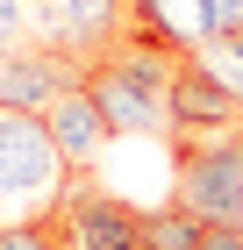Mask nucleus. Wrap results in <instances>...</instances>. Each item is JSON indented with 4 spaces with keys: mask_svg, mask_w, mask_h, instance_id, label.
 I'll return each mask as SVG.
<instances>
[{
    "mask_svg": "<svg viewBox=\"0 0 243 250\" xmlns=\"http://www.w3.org/2000/svg\"><path fill=\"white\" fill-rule=\"evenodd\" d=\"M179 58L186 50H172L129 21L122 36L86 64V93L100 100V115H108L114 136H136V143H172V79H179Z\"/></svg>",
    "mask_w": 243,
    "mask_h": 250,
    "instance_id": "nucleus-1",
    "label": "nucleus"
},
{
    "mask_svg": "<svg viewBox=\"0 0 243 250\" xmlns=\"http://www.w3.org/2000/svg\"><path fill=\"white\" fill-rule=\"evenodd\" d=\"M65 157L50 143V122L22 115V107H0V222H36L57 208L65 193Z\"/></svg>",
    "mask_w": 243,
    "mask_h": 250,
    "instance_id": "nucleus-2",
    "label": "nucleus"
},
{
    "mask_svg": "<svg viewBox=\"0 0 243 250\" xmlns=\"http://www.w3.org/2000/svg\"><path fill=\"white\" fill-rule=\"evenodd\" d=\"M172 200L207 229H243V129L172 143Z\"/></svg>",
    "mask_w": 243,
    "mask_h": 250,
    "instance_id": "nucleus-3",
    "label": "nucleus"
},
{
    "mask_svg": "<svg viewBox=\"0 0 243 250\" xmlns=\"http://www.w3.org/2000/svg\"><path fill=\"white\" fill-rule=\"evenodd\" d=\"M50 214H57V229H65V250H136V229H143V208H136L129 193L100 186L93 172L65 179Z\"/></svg>",
    "mask_w": 243,
    "mask_h": 250,
    "instance_id": "nucleus-4",
    "label": "nucleus"
},
{
    "mask_svg": "<svg viewBox=\"0 0 243 250\" xmlns=\"http://www.w3.org/2000/svg\"><path fill=\"white\" fill-rule=\"evenodd\" d=\"M29 7H36V43L65 50L79 72H86V64L136 21L129 0H29Z\"/></svg>",
    "mask_w": 243,
    "mask_h": 250,
    "instance_id": "nucleus-5",
    "label": "nucleus"
},
{
    "mask_svg": "<svg viewBox=\"0 0 243 250\" xmlns=\"http://www.w3.org/2000/svg\"><path fill=\"white\" fill-rule=\"evenodd\" d=\"M79 79H86V72H79L65 50H50V43H22V50L0 58V107L50 115V100L65 93V86H79Z\"/></svg>",
    "mask_w": 243,
    "mask_h": 250,
    "instance_id": "nucleus-6",
    "label": "nucleus"
},
{
    "mask_svg": "<svg viewBox=\"0 0 243 250\" xmlns=\"http://www.w3.org/2000/svg\"><path fill=\"white\" fill-rule=\"evenodd\" d=\"M50 143H57V157H65V172H93L100 157L114 150V129H108V115H100V100L86 93V79H79V86H65V93L50 100Z\"/></svg>",
    "mask_w": 243,
    "mask_h": 250,
    "instance_id": "nucleus-7",
    "label": "nucleus"
},
{
    "mask_svg": "<svg viewBox=\"0 0 243 250\" xmlns=\"http://www.w3.org/2000/svg\"><path fill=\"white\" fill-rule=\"evenodd\" d=\"M222 129H243V107L193 58H179V79H172V143L179 136H222Z\"/></svg>",
    "mask_w": 243,
    "mask_h": 250,
    "instance_id": "nucleus-8",
    "label": "nucleus"
},
{
    "mask_svg": "<svg viewBox=\"0 0 243 250\" xmlns=\"http://www.w3.org/2000/svg\"><path fill=\"white\" fill-rule=\"evenodd\" d=\"M129 15L143 21L157 43H172V50H193L200 36H215V21H207V0H129Z\"/></svg>",
    "mask_w": 243,
    "mask_h": 250,
    "instance_id": "nucleus-9",
    "label": "nucleus"
},
{
    "mask_svg": "<svg viewBox=\"0 0 243 250\" xmlns=\"http://www.w3.org/2000/svg\"><path fill=\"white\" fill-rule=\"evenodd\" d=\"M207 222L186 214L179 200H150L143 208V229H136V250H200Z\"/></svg>",
    "mask_w": 243,
    "mask_h": 250,
    "instance_id": "nucleus-10",
    "label": "nucleus"
},
{
    "mask_svg": "<svg viewBox=\"0 0 243 250\" xmlns=\"http://www.w3.org/2000/svg\"><path fill=\"white\" fill-rule=\"evenodd\" d=\"M186 58L200 64V72L215 79V86H222V93L236 100V107H243V36H229V29H215V36H200V43H193Z\"/></svg>",
    "mask_w": 243,
    "mask_h": 250,
    "instance_id": "nucleus-11",
    "label": "nucleus"
},
{
    "mask_svg": "<svg viewBox=\"0 0 243 250\" xmlns=\"http://www.w3.org/2000/svg\"><path fill=\"white\" fill-rule=\"evenodd\" d=\"M0 250H65V229H57V214H36V222H0Z\"/></svg>",
    "mask_w": 243,
    "mask_h": 250,
    "instance_id": "nucleus-12",
    "label": "nucleus"
},
{
    "mask_svg": "<svg viewBox=\"0 0 243 250\" xmlns=\"http://www.w3.org/2000/svg\"><path fill=\"white\" fill-rule=\"evenodd\" d=\"M36 43V7L29 0H0V50H22Z\"/></svg>",
    "mask_w": 243,
    "mask_h": 250,
    "instance_id": "nucleus-13",
    "label": "nucleus"
},
{
    "mask_svg": "<svg viewBox=\"0 0 243 250\" xmlns=\"http://www.w3.org/2000/svg\"><path fill=\"white\" fill-rule=\"evenodd\" d=\"M207 21L229 29V36H243V0H207Z\"/></svg>",
    "mask_w": 243,
    "mask_h": 250,
    "instance_id": "nucleus-14",
    "label": "nucleus"
},
{
    "mask_svg": "<svg viewBox=\"0 0 243 250\" xmlns=\"http://www.w3.org/2000/svg\"><path fill=\"white\" fill-rule=\"evenodd\" d=\"M200 250H243V229H207Z\"/></svg>",
    "mask_w": 243,
    "mask_h": 250,
    "instance_id": "nucleus-15",
    "label": "nucleus"
},
{
    "mask_svg": "<svg viewBox=\"0 0 243 250\" xmlns=\"http://www.w3.org/2000/svg\"><path fill=\"white\" fill-rule=\"evenodd\" d=\"M0 58H7V50H0Z\"/></svg>",
    "mask_w": 243,
    "mask_h": 250,
    "instance_id": "nucleus-16",
    "label": "nucleus"
}]
</instances>
